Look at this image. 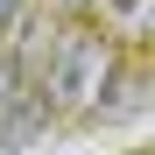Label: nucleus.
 <instances>
[{"mask_svg":"<svg viewBox=\"0 0 155 155\" xmlns=\"http://www.w3.org/2000/svg\"><path fill=\"white\" fill-rule=\"evenodd\" d=\"M14 7H21V0H0V21H7V14H14Z\"/></svg>","mask_w":155,"mask_h":155,"instance_id":"obj_3","label":"nucleus"},{"mask_svg":"<svg viewBox=\"0 0 155 155\" xmlns=\"http://www.w3.org/2000/svg\"><path fill=\"white\" fill-rule=\"evenodd\" d=\"M57 7H71V14H85V7H99V0H57Z\"/></svg>","mask_w":155,"mask_h":155,"instance_id":"obj_2","label":"nucleus"},{"mask_svg":"<svg viewBox=\"0 0 155 155\" xmlns=\"http://www.w3.org/2000/svg\"><path fill=\"white\" fill-rule=\"evenodd\" d=\"M113 71H120L113 28H64L57 42L42 49V64H35V99L49 106V120L92 113L99 92L113 85Z\"/></svg>","mask_w":155,"mask_h":155,"instance_id":"obj_1","label":"nucleus"}]
</instances>
